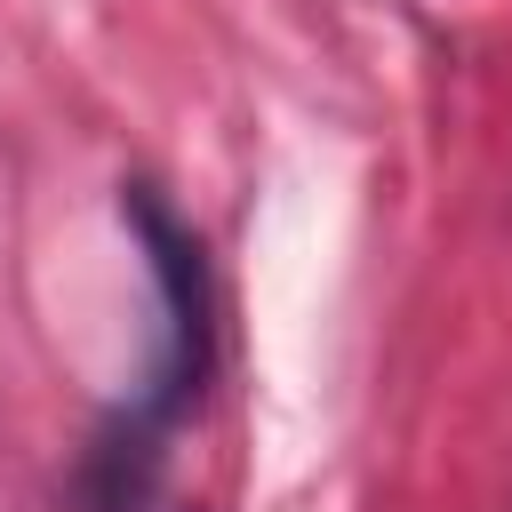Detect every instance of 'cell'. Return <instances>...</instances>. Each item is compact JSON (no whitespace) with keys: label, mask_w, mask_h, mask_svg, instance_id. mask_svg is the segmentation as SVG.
I'll use <instances>...</instances> for the list:
<instances>
[{"label":"cell","mask_w":512,"mask_h":512,"mask_svg":"<svg viewBox=\"0 0 512 512\" xmlns=\"http://www.w3.org/2000/svg\"><path fill=\"white\" fill-rule=\"evenodd\" d=\"M120 216L136 224V240H144V264H152V288H160V360H152V392L136 400V424H128V440H144V432H160L168 416H184V400L200 392V376H208V280H200V240L136 184L128 200H120Z\"/></svg>","instance_id":"6da1fadb"}]
</instances>
